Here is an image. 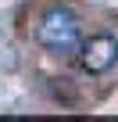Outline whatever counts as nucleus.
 I'll list each match as a JSON object with an SVG mask.
<instances>
[{
  "mask_svg": "<svg viewBox=\"0 0 118 122\" xmlns=\"http://www.w3.org/2000/svg\"><path fill=\"white\" fill-rule=\"evenodd\" d=\"M36 36L50 54H72V50H79V18L68 7H50L39 18Z\"/></svg>",
  "mask_w": 118,
  "mask_h": 122,
  "instance_id": "1",
  "label": "nucleus"
},
{
  "mask_svg": "<svg viewBox=\"0 0 118 122\" xmlns=\"http://www.w3.org/2000/svg\"><path fill=\"white\" fill-rule=\"evenodd\" d=\"M114 61H118V40H114V36L100 32V36H90V40L82 43V68H86V72L100 76V72H107V68L114 65Z\"/></svg>",
  "mask_w": 118,
  "mask_h": 122,
  "instance_id": "2",
  "label": "nucleus"
}]
</instances>
